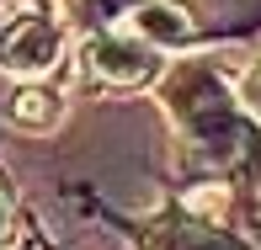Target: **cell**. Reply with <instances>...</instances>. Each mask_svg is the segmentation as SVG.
Instances as JSON below:
<instances>
[{
    "label": "cell",
    "instance_id": "1",
    "mask_svg": "<svg viewBox=\"0 0 261 250\" xmlns=\"http://www.w3.org/2000/svg\"><path fill=\"white\" fill-rule=\"evenodd\" d=\"M171 112H176V123H181V133L192 138L208 160H229V154L240 149V138H245V128H240V117H234L229 96H224V86L208 69H181V75L171 80Z\"/></svg>",
    "mask_w": 261,
    "mask_h": 250
},
{
    "label": "cell",
    "instance_id": "2",
    "mask_svg": "<svg viewBox=\"0 0 261 250\" xmlns=\"http://www.w3.org/2000/svg\"><path fill=\"white\" fill-rule=\"evenodd\" d=\"M86 69L117 91H139V86L160 80V48L134 38V32H91L86 38Z\"/></svg>",
    "mask_w": 261,
    "mask_h": 250
},
{
    "label": "cell",
    "instance_id": "3",
    "mask_svg": "<svg viewBox=\"0 0 261 250\" xmlns=\"http://www.w3.org/2000/svg\"><path fill=\"white\" fill-rule=\"evenodd\" d=\"M64 59V27L48 16H21L0 32V69L21 80H38Z\"/></svg>",
    "mask_w": 261,
    "mask_h": 250
},
{
    "label": "cell",
    "instance_id": "4",
    "mask_svg": "<svg viewBox=\"0 0 261 250\" xmlns=\"http://www.w3.org/2000/svg\"><path fill=\"white\" fill-rule=\"evenodd\" d=\"M123 27L134 38L155 43V48H187L192 43V16L181 11V0H139Z\"/></svg>",
    "mask_w": 261,
    "mask_h": 250
},
{
    "label": "cell",
    "instance_id": "5",
    "mask_svg": "<svg viewBox=\"0 0 261 250\" xmlns=\"http://www.w3.org/2000/svg\"><path fill=\"white\" fill-rule=\"evenodd\" d=\"M134 6L139 0H69V16H75L86 32H107L112 21H128Z\"/></svg>",
    "mask_w": 261,
    "mask_h": 250
},
{
    "label": "cell",
    "instance_id": "6",
    "mask_svg": "<svg viewBox=\"0 0 261 250\" xmlns=\"http://www.w3.org/2000/svg\"><path fill=\"white\" fill-rule=\"evenodd\" d=\"M54 112H59L54 91H21V96H16V106H11V117H16V123H27V128L54 123Z\"/></svg>",
    "mask_w": 261,
    "mask_h": 250
},
{
    "label": "cell",
    "instance_id": "7",
    "mask_svg": "<svg viewBox=\"0 0 261 250\" xmlns=\"http://www.w3.org/2000/svg\"><path fill=\"white\" fill-rule=\"evenodd\" d=\"M240 106L251 117H261V64H251V75L240 80Z\"/></svg>",
    "mask_w": 261,
    "mask_h": 250
},
{
    "label": "cell",
    "instance_id": "8",
    "mask_svg": "<svg viewBox=\"0 0 261 250\" xmlns=\"http://www.w3.org/2000/svg\"><path fill=\"white\" fill-rule=\"evenodd\" d=\"M187 208H192V213H208V208H229V192H224V186H213V192H192V197H187Z\"/></svg>",
    "mask_w": 261,
    "mask_h": 250
},
{
    "label": "cell",
    "instance_id": "9",
    "mask_svg": "<svg viewBox=\"0 0 261 250\" xmlns=\"http://www.w3.org/2000/svg\"><path fill=\"white\" fill-rule=\"evenodd\" d=\"M6 234H11V197L0 192V240H6Z\"/></svg>",
    "mask_w": 261,
    "mask_h": 250
}]
</instances>
